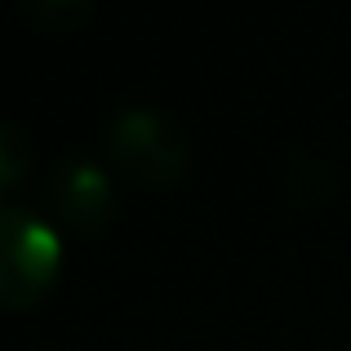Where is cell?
Masks as SVG:
<instances>
[{"mask_svg": "<svg viewBox=\"0 0 351 351\" xmlns=\"http://www.w3.org/2000/svg\"><path fill=\"white\" fill-rule=\"evenodd\" d=\"M103 152L112 156L120 173H129L134 182L156 191H169L187 178L191 169V143L187 129L173 116H165L160 107L129 103L116 107L103 125Z\"/></svg>", "mask_w": 351, "mask_h": 351, "instance_id": "1", "label": "cell"}, {"mask_svg": "<svg viewBox=\"0 0 351 351\" xmlns=\"http://www.w3.org/2000/svg\"><path fill=\"white\" fill-rule=\"evenodd\" d=\"M62 276V236L49 218L23 205H0V307L32 311Z\"/></svg>", "mask_w": 351, "mask_h": 351, "instance_id": "2", "label": "cell"}, {"mask_svg": "<svg viewBox=\"0 0 351 351\" xmlns=\"http://www.w3.org/2000/svg\"><path fill=\"white\" fill-rule=\"evenodd\" d=\"M23 14H27V23H36L45 36H76L80 27L94 18V5H89V0H32Z\"/></svg>", "mask_w": 351, "mask_h": 351, "instance_id": "5", "label": "cell"}, {"mask_svg": "<svg viewBox=\"0 0 351 351\" xmlns=\"http://www.w3.org/2000/svg\"><path fill=\"white\" fill-rule=\"evenodd\" d=\"M36 169V156H32V138L14 125V120H0V200L18 196L27 187Z\"/></svg>", "mask_w": 351, "mask_h": 351, "instance_id": "4", "label": "cell"}, {"mask_svg": "<svg viewBox=\"0 0 351 351\" xmlns=\"http://www.w3.org/2000/svg\"><path fill=\"white\" fill-rule=\"evenodd\" d=\"M45 196H49L53 223L67 227L71 236H103L116 218V182L89 156H67L53 165Z\"/></svg>", "mask_w": 351, "mask_h": 351, "instance_id": "3", "label": "cell"}]
</instances>
